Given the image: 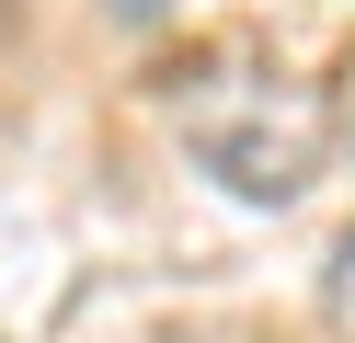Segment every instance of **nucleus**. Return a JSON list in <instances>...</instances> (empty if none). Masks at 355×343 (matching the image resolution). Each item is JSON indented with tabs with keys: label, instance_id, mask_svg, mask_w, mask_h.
I'll return each instance as SVG.
<instances>
[{
	"label": "nucleus",
	"instance_id": "obj_1",
	"mask_svg": "<svg viewBox=\"0 0 355 343\" xmlns=\"http://www.w3.org/2000/svg\"><path fill=\"white\" fill-rule=\"evenodd\" d=\"M172 114H184L195 160H207L230 195H252V206H286L321 172V149H332V114L309 103V91L263 80V69H230V58H207L195 80L172 69Z\"/></svg>",
	"mask_w": 355,
	"mask_h": 343
},
{
	"label": "nucleus",
	"instance_id": "obj_3",
	"mask_svg": "<svg viewBox=\"0 0 355 343\" xmlns=\"http://www.w3.org/2000/svg\"><path fill=\"white\" fill-rule=\"evenodd\" d=\"M115 12H161V0H115Z\"/></svg>",
	"mask_w": 355,
	"mask_h": 343
},
{
	"label": "nucleus",
	"instance_id": "obj_2",
	"mask_svg": "<svg viewBox=\"0 0 355 343\" xmlns=\"http://www.w3.org/2000/svg\"><path fill=\"white\" fill-rule=\"evenodd\" d=\"M332 320L355 332V240H344V263H332Z\"/></svg>",
	"mask_w": 355,
	"mask_h": 343
}]
</instances>
